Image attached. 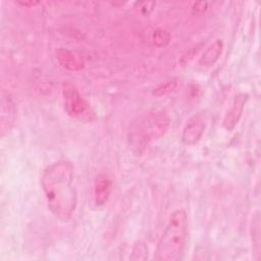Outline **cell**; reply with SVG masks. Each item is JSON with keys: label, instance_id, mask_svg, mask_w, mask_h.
Segmentation results:
<instances>
[{"label": "cell", "instance_id": "5bb4252c", "mask_svg": "<svg viewBox=\"0 0 261 261\" xmlns=\"http://www.w3.org/2000/svg\"><path fill=\"white\" fill-rule=\"evenodd\" d=\"M137 4L140 6L141 11L145 14H148L149 12H151L154 8V5H155L154 2H140V3H137Z\"/></svg>", "mask_w": 261, "mask_h": 261}, {"label": "cell", "instance_id": "6da1fadb", "mask_svg": "<svg viewBox=\"0 0 261 261\" xmlns=\"http://www.w3.org/2000/svg\"><path fill=\"white\" fill-rule=\"evenodd\" d=\"M73 165L66 159L48 165L41 176L42 190L50 211L60 220L71 218L77 204Z\"/></svg>", "mask_w": 261, "mask_h": 261}, {"label": "cell", "instance_id": "52a82bcc", "mask_svg": "<svg viewBox=\"0 0 261 261\" xmlns=\"http://www.w3.org/2000/svg\"><path fill=\"white\" fill-rule=\"evenodd\" d=\"M16 117V109L12 99L7 95L1 100V136L9 132Z\"/></svg>", "mask_w": 261, "mask_h": 261}, {"label": "cell", "instance_id": "8992f818", "mask_svg": "<svg viewBox=\"0 0 261 261\" xmlns=\"http://www.w3.org/2000/svg\"><path fill=\"white\" fill-rule=\"evenodd\" d=\"M205 129V123L200 116L191 117L181 133V142L187 146H193L200 141Z\"/></svg>", "mask_w": 261, "mask_h": 261}, {"label": "cell", "instance_id": "ba28073f", "mask_svg": "<svg viewBox=\"0 0 261 261\" xmlns=\"http://www.w3.org/2000/svg\"><path fill=\"white\" fill-rule=\"evenodd\" d=\"M111 179L107 175L100 174L96 178L94 186V198L97 206H102L107 202L111 193Z\"/></svg>", "mask_w": 261, "mask_h": 261}, {"label": "cell", "instance_id": "277c9868", "mask_svg": "<svg viewBox=\"0 0 261 261\" xmlns=\"http://www.w3.org/2000/svg\"><path fill=\"white\" fill-rule=\"evenodd\" d=\"M62 95L64 108L67 113L77 119H84L91 114V108L88 102L81 96L74 85L66 82L62 86Z\"/></svg>", "mask_w": 261, "mask_h": 261}, {"label": "cell", "instance_id": "5b68a950", "mask_svg": "<svg viewBox=\"0 0 261 261\" xmlns=\"http://www.w3.org/2000/svg\"><path fill=\"white\" fill-rule=\"evenodd\" d=\"M247 101H248V95L245 93H240L234 96L222 121V125L225 129L231 130L238 124L240 118L242 117L244 107Z\"/></svg>", "mask_w": 261, "mask_h": 261}, {"label": "cell", "instance_id": "2e32d148", "mask_svg": "<svg viewBox=\"0 0 261 261\" xmlns=\"http://www.w3.org/2000/svg\"><path fill=\"white\" fill-rule=\"evenodd\" d=\"M17 3L22 5V6H35V5L39 4V2H37V1H30V2H22V1H20V2H17Z\"/></svg>", "mask_w": 261, "mask_h": 261}, {"label": "cell", "instance_id": "4fadbf2b", "mask_svg": "<svg viewBox=\"0 0 261 261\" xmlns=\"http://www.w3.org/2000/svg\"><path fill=\"white\" fill-rule=\"evenodd\" d=\"M176 86H177V81L167 82L163 85H160L158 88H156L154 91V94L157 96H162V95L168 94V93L172 92L173 90H175Z\"/></svg>", "mask_w": 261, "mask_h": 261}, {"label": "cell", "instance_id": "9a60e30c", "mask_svg": "<svg viewBox=\"0 0 261 261\" xmlns=\"http://www.w3.org/2000/svg\"><path fill=\"white\" fill-rule=\"evenodd\" d=\"M192 9L194 14H202L207 9V2H197L194 4Z\"/></svg>", "mask_w": 261, "mask_h": 261}, {"label": "cell", "instance_id": "9c48e42d", "mask_svg": "<svg viewBox=\"0 0 261 261\" xmlns=\"http://www.w3.org/2000/svg\"><path fill=\"white\" fill-rule=\"evenodd\" d=\"M223 49V42L221 39L215 40L212 44H210L206 50L203 52L200 60L198 62L199 66L201 67H209L213 65L218 58L220 57Z\"/></svg>", "mask_w": 261, "mask_h": 261}, {"label": "cell", "instance_id": "7a4b0ae2", "mask_svg": "<svg viewBox=\"0 0 261 261\" xmlns=\"http://www.w3.org/2000/svg\"><path fill=\"white\" fill-rule=\"evenodd\" d=\"M189 233L187 212L175 209L169 216L167 224L157 243L154 259L156 261H177L185 252Z\"/></svg>", "mask_w": 261, "mask_h": 261}, {"label": "cell", "instance_id": "7c38bea8", "mask_svg": "<svg viewBox=\"0 0 261 261\" xmlns=\"http://www.w3.org/2000/svg\"><path fill=\"white\" fill-rule=\"evenodd\" d=\"M169 40H170L169 34L162 29L156 30L153 34V42L157 47L166 46L169 43Z\"/></svg>", "mask_w": 261, "mask_h": 261}, {"label": "cell", "instance_id": "8fae6325", "mask_svg": "<svg viewBox=\"0 0 261 261\" xmlns=\"http://www.w3.org/2000/svg\"><path fill=\"white\" fill-rule=\"evenodd\" d=\"M148 258V247L145 242L138 241L135 243L132 254L129 256L130 260H146Z\"/></svg>", "mask_w": 261, "mask_h": 261}, {"label": "cell", "instance_id": "3957f363", "mask_svg": "<svg viewBox=\"0 0 261 261\" xmlns=\"http://www.w3.org/2000/svg\"><path fill=\"white\" fill-rule=\"evenodd\" d=\"M169 126V117L162 109H154L134 126L129 141L132 146L141 150L148 144L149 140L162 137Z\"/></svg>", "mask_w": 261, "mask_h": 261}, {"label": "cell", "instance_id": "30bf717a", "mask_svg": "<svg viewBox=\"0 0 261 261\" xmlns=\"http://www.w3.org/2000/svg\"><path fill=\"white\" fill-rule=\"evenodd\" d=\"M56 56L59 63L66 69L80 70L84 67L82 58L66 48H59L56 51Z\"/></svg>", "mask_w": 261, "mask_h": 261}]
</instances>
